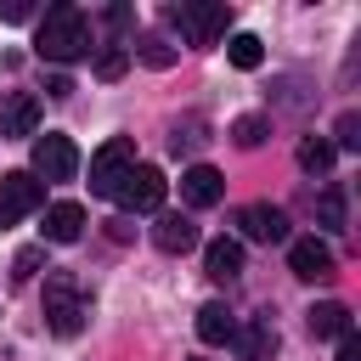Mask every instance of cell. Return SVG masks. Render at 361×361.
Listing matches in <instances>:
<instances>
[{
	"label": "cell",
	"mask_w": 361,
	"mask_h": 361,
	"mask_svg": "<svg viewBox=\"0 0 361 361\" xmlns=\"http://www.w3.org/2000/svg\"><path fill=\"white\" fill-rule=\"evenodd\" d=\"M34 51L45 56V62H79L85 51H90V23H85V11L79 6H51L45 17H39V34H34Z\"/></svg>",
	"instance_id": "1"
},
{
	"label": "cell",
	"mask_w": 361,
	"mask_h": 361,
	"mask_svg": "<svg viewBox=\"0 0 361 361\" xmlns=\"http://www.w3.org/2000/svg\"><path fill=\"white\" fill-rule=\"evenodd\" d=\"M45 322H51L56 338H73L85 327V293H79L73 271H51L45 276Z\"/></svg>",
	"instance_id": "2"
},
{
	"label": "cell",
	"mask_w": 361,
	"mask_h": 361,
	"mask_svg": "<svg viewBox=\"0 0 361 361\" xmlns=\"http://www.w3.org/2000/svg\"><path fill=\"white\" fill-rule=\"evenodd\" d=\"M169 23L180 28L186 45H214L226 34V23H231V6H220V0H186V6H169Z\"/></svg>",
	"instance_id": "3"
},
{
	"label": "cell",
	"mask_w": 361,
	"mask_h": 361,
	"mask_svg": "<svg viewBox=\"0 0 361 361\" xmlns=\"http://www.w3.org/2000/svg\"><path fill=\"white\" fill-rule=\"evenodd\" d=\"M130 169H135V141H130V135L102 141L96 158H90V192H96V197H118V186H124Z\"/></svg>",
	"instance_id": "4"
},
{
	"label": "cell",
	"mask_w": 361,
	"mask_h": 361,
	"mask_svg": "<svg viewBox=\"0 0 361 361\" xmlns=\"http://www.w3.org/2000/svg\"><path fill=\"white\" fill-rule=\"evenodd\" d=\"M164 192H169L164 169L158 164H135L124 175V186H118V203H124V214H158L164 209Z\"/></svg>",
	"instance_id": "5"
},
{
	"label": "cell",
	"mask_w": 361,
	"mask_h": 361,
	"mask_svg": "<svg viewBox=\"0 0 361 361\" xmlns=\"http://www.w3.org/2000/svg\"><path fill=\"white\" fill-rule=\"evenodd\" d=\"M39 203H45V180H34L28 169L0 175V231H6V226H17V220H28Z\"/></svg>",
	"instance_id": "6"
},
{
	"label": "cell",
	"mask_w": 361,
	"mask_h": 361,
	"mask_svg": "<svg viewBox=\"0 0 361 361\" xmlns=\"http://www.w3.org/2000/svg\"><path fill=\"white\" fill-rule=\"evenodd\" d=\"M79 147L68 135H34V180H73Z\"/></svg>",
	"instance_id": "7"
},
{
	"label": "cell",
	"mask_w": 361,
	"mask_h": 361,
	"mask_svg": "<svg viewBox=\"0 0 361 361\" xmlns=\"http://www.w3.org/2000/svg\"><path fill=\"white\" fill-rule=\"evenodd\" d=\"M39 130V96L28 90H6L0 96V141H23Z\"/></svg>",
	"instance_id": "8"
},
{
	"label": "cell",
	"mask_w": 361,
	"mask_h": 361,
	"mask_svg": "<svg viewBox=\"0 0 361 361\" xmlns=\"http://www.w3.org/2000/svg\"><path fill=\"white\" fill-rule=\"evenodd\" d=\"M237 231H243L248 243H282V237H288V214H282L276 203H243V209H237Z\"/></svg>",
	"instance_id": "9"
},
{
	"label": "cell",
	"mask_w": 361,
	"mask_h": 361,
	"mask_svg": "<svg viewBox=\"0 0 361 361\" xmlns=\"http://www.w3.org/2000/svg\"><path fill=\"white\" fill-rule=\"evenodd\" d=\"M288 271L299 282H316V276H333V248L322 237H293L288 243Z\"/></svg>",
	"instance_id": "10"
},
{
	"label": "cell",
	"mask_w": 361,
	"mask_h": 361,
	"mask_svg": "<svg viewBox=\"0 0 361 361\" xmlns=\"http://www.w3.org/2000/svg\"><path fill=\"white\" fill-rule=\"evenodd\" d=\"M180 197H186L192 209H214V203L226 197V175L209 169V164H192V169H180Z\"/></svg>",
	"instance_id": "11"
},
{
	"label": "cell",
	"mask_w": 361,
	"mask_h": 361,
	"mask_svg": "<svg viewBox=\"0 0 361 361\" xmlns=\"http://www.w3.org/2000/svg\"><path fill=\"white\" fill-rule=\"evenodd\" d=\"M152 243H158L164 254H186V248H197V226H192L186 214H158V220H152Z\"/></svg>",
	"instance_id": "12"
},
{
	"label": "cell",
	"mask_w": 361,
	"mask_h": 361,
	"mask_svg": "<svg viewBox=\"0 0 361 361\" xmlns=\"http://www.w3.org/2000/svg\"><path fill=\"white\" fill-rule=\"evenodd\" d=\"M203 271H209L214 282L243 276V243H237V237H214V243L203 248Z\"/></svg>",
	"instance_id": "13"
},
{
	"label": "cell",
	"mask_w": 361,
	"mask_h": 361,
	"mask_svg": "<svg viewBox=\"0 0 361 361\" xmlns=\"http://www.w3.org/2000/svg\"><path fill=\"white\" fill-rule=\"evenodd\" d=\"M231 344H237L243 361H271V355H276V327H271V322H243V327L231 333Z\"/></svg>",
	"instance_id": "14"
},
{
	"label": "cell",
	"mask_w": 361,
	"mask_h": 361,
	"mask_svg": "<svg viewBox=\"0 0 361 361\" xmlns=\"http://www.w3.org/2000/svg\"><path fill=\"white\" fill-rule=\"evenodd\" d=\"M79 231H85V209H79V203L62 197V203L45 209V243H73Z\"/></svg>",
	"instance_id": "15"
},
{
	"label": "cell",
	"mask_w": 361,
	"mask_h": 361,
	"mask_svg": "<svg viewBox=\"0 0 361 361\" xmlns=\"http://www.w3.org/2000/svg\"><path fill=\"white\" fill-rule=\"evenodd\" d=\"M310 333L316 338H344L350 333V305H338V299H322V305H310Z\"/></svg>",
	"instance_id": "16"
},
{
	"label": "cell",
	"mask_w": 361,
	"mask_h": 361,
	"mask_svg": "<svg viewBox=\"0 0 361 361\" xmlns=\"http://www.w3.org/2000/svg\"><path fill=\"white\" fill-rule=\"evenodd\" d=\"M231 333H237V322H231V310H226L220 299H209V305L197 310V338H203V344H226Z\"/></svg>",
	"instance_id": "17"
},
{
	"label": "cell",
	"mask_w": 361,
	"mask_h": 361,
	"mask_svg": "<svg viewBox=\"0 0 361 361\" xmlns=\"http://www.w3.org/2000/svg\"><path fill=\"white\" fill-rule=\"evenodd\" d=\"M333 158H338V152H333L327 135H305V141H299V169H305V175H327Z\"/></svg>",
	"instance_id": "18"
},
{
	"label": "cell",
	"mask_w": 361,
	"mask_h": 361,
	"mask_svg": "<svg viewBox=\"0 0 361 361\" xmlns=\"http://www.w3.org/2000/svg\"><path fill=\"white\" fill-rule=\"evenodd\" d=\"M226 56H231V68L248 73V68L265 62V45H259V34H231V39H226Z\"/></svg>",
	"instance_id": "19"
},
{
	"label": "cell",
	"mask_w": 361,
	"mask_h": 361,
	"mask_svg": "<svg viewBox=\"0 0 361 361\" xmlns=\"http://www.w3.org/2000/svg\"><path fill=\"white\" fill-rule=\"evenodd\" d=\"M135 56H141L147 68H169V62H175V45H169L164 34H141V39H135Z\"/></svg>",
	"instance_id": "20"
},
{
	"label": "cell",
	"mask_w": 361,
	"mask_h": 361,
	"mask_svg": "<svg viewBox=\"0 0 361 361\" xmlns=\"http://www.w3.org/2000/svg\"><path fill=\"white\" fill-rule=\"evenodd\" d=\"M316 220H322L327 231H344V186H327V192L316 197Z\"/></svg>",
	"instance_id": "21"
},
{
	"label": "cell",
	"mask_w": 361,
	"mask_h": 361,
	"mask_svg": "<svg viewBox=\"0 0 361 361\" xmlns=\"http://www.w3.org/2000/svg\"><path fill=\"white\" fill-rule=\"evenodd\" d=\"M265 135H271V124H265L259 113H243V118H231V141H237V147H259Z\"/></svg>",
	"instance_id": "22"
},
{
	"label": "cell",
	"mask_w": 361,
	"mask_h": 361,
	"mask_svg": "<svg viewBox=\"0 0 361 361\" xmlns=\"http://www.w3.org/2000/svg\"><path fill=\"white\" fill-rule=\"evenodd\" d=\"M124 68H130V51H124V45L96 51V79H124Z\"/></svg>",
	"instance_id": "23"
},
{
	"label": "cell",
	"mask_w": 361,
	"mask_h": 361,
	"mask_svg": "<svg viewBox=\"0 0 361 361\" xmlns=\"http://www.w3.org/2000/svg\"><path fill=\"white\" fill-rule=\"evenodd\" d=\"M355 152L361 147V113H338V124H333V152Z\"/></svg>",
	"instance_id": "24"
},
{
	"label": "cell",
	"mask_w": 361,
	"mask_h": 361,
	"mask_svg": "<svg viewBox=\"0 0 361 361\" xmlns=\"http://www.w3.org/2000/svg\"><path fill=\"white\" fill-rule=\"evenodd\" d=\"M39 265H45V243H28V248H17V259H11V276H17V282H28Z\"/></svg>",
	"instance_id": "25"
},
{
	"label": "cell",
	"mask_w": 361,
	"mask_h": 361,
	"mask_svg": "<svg viewBox=\"0 0 361 361\" xmlns=\"http://www.w3.org/2000/svg\"><path fill=\"white\" fill-rule=\"evenodd\" d=\"M169 147H175V152H197V147H203V118H186V124H175Z\"/></svg>",
	"instance_id": "26"
},
{
	"label": "cell",
	"mask_w": 361,
	"mask_h": 361,
	"mask_svg": "<svg viewBox=\"0 0 361 361\" xmlns=\"http://www.w3.org/2000/svg\"><path fill=\"white\" fill-rule=\"evenodd\" d=\"M28 17H34L28 0H0V23H28Z\"/></svg>",
	"instance_id": "27"
},
{
	"label": "cell",
	"mask_w": 361,
	"mask_h": 361,
	"mask_svg": "<svg viewBox=\"0 0 361 361\" xmlns=\"http://www.w3.org/2000/svg\"><path fill=\"white\" fill-rule=\"evenodd\" d=\"M107 237H113V243H130V237H135V220H130V214H113V220H107Z\"/></svg>",
	"instance_id": "28"
},
{
	"label": "cell",
	"mask_w": 361,
	"mask_h": 361,
	"mask_svg": "<svg viewBox=\"0 0 361 361\" xmlns=\"http://www.w3.org/2000/svg\"><path fill=\"white\" fill-rule=\"evenodd\" d=\"M338 361H361V338H355V327L338 338Z\"/></svg>",
	"instance_id": "29"
},
{
	"label": "cell",
	"mask_w": 361,
	"mask_h": 361,
	"mask_svg": "<svg viewBox=\"0 0 361 361\" xmlns=\"http://www.w3.org/2000/svg\"><path fill=\"white\" fill-rule=\"evenodd\" d=\"M107 28L124 34V28H130V6H107Z\"/></svg>",
	"instance_id": "30"
},
{
	"label": "cell",
	"mask_w": 361,
	"mask_h": 361,
	"mask_svg": "<svg viewBox=\"0 0 361 361\" xmlns=\"http://www.w3.org/2000/svg\"><path fill=\"white\" fill-rule=\"evenodd\" d=\"M45 90L62 102V96H73V79H68V73H51V79H45Z\"/></svg>",
	"instance_id": "31"
}]
</instances>
